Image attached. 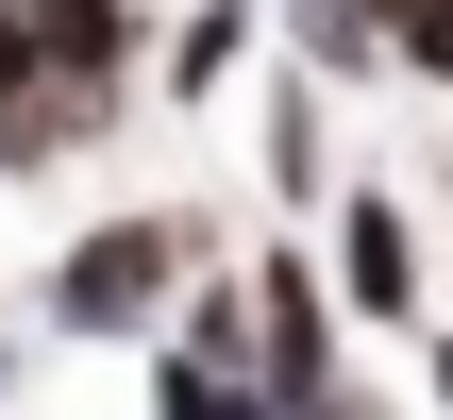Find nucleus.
Segmentation results:
<instances>
[{
  "mask_svg": "<svg viewBox=\"0 0 453 420\" xmlns=\"http://www.w3.org/2000/svg\"><path fill=\"white\" fill-rule=\"evenodd\" d=\"M202 253H219V202H101L34 253V320L84 337V354H151Z\"/></svg>",
  "mask_w": 453,
  "mask_h": 420,
  "instance_id": "f257e3e1",
  "label": "nucleus"
},
{
  "mask_svg": "<svg viewBox=\"0 0 453 420\" xmlns=\"http://www.w3.org/2000/svg\"><path fill=\"white\" fill-rule=\"evenodd\" d=\"M319 269H336L353 337H420V320H437V236H420V202H403L387 168H353V185L319 202Z\"/></svg>",
  "mask_w": 453,
  "mask_h": 420,
  "instance_id": "f03ea898",
  "label": "nucleus"
},
{
  "mask_svg": "<svg viewBox=\"0 0 453 420\" xmlns=\"http://www.w3.org/2000/svg\"><path fill=\"white\" fill-rule=\"evenodd\" d=\"M34 84H67L84 118L134 135V84H151V0H34Z\"/></svg>",
  "mask_w": 453,
  "mask_h": 420,
  "instance_id": "7ed1b4c3",
  "label": "nucleus"
},
{
  "mask_svg": "<svg viewBox=\"0 0 453 420\" xmlns=\"http://www.w3.org/2000/svg\"><path fill=\"white\" fill-rule=\"evenodd\" d=\"M252 168H269V202H303V219H319V202L353 185V135H336V84H319L303 51H286V67H252Z\"/></svg>",
  "mask_w": 453,
  "mask_h": 420,
  "instance_id": "20e7f679",
  "label": "nucleus"
},
{
  "mask_svg": "<svg viewBox=\"0 0 453 420\" xmlns=\"http://www.w3.org/2000/svg\"><path fill=\"white\" fill-rule=\"evenodd\" d=\"M269 34H286L269 0H185V17L151 34V101H168V118H219V101L269 67Z\"/></svg>",
  "mask_w": 453,
  "mask_h": 420,
  "instance_id": "39448f33",
  "label": "nucleus"
},
{
  "mask_svg": "<svg viewBox=\"0 0 453 420\" xmlns=\"http://www.w3.org/2000/svg\"><path fill=\"white\" fill-rule=\"evenodd\" d=\"M134 420H286L252 370H219V354H185V337H151V370H134Z\"/></svg>",
  "mask_w": 453,
  "mask_h": 420,
  "instance_id": "423d86ee",
  "label": "nucleus"
},
{
  "mask_svg": "<svg viewBox=\"0 0 453 420\" xmlns=\"http://www.w3.org/2000/svg\"><path fill=\"white\" fill-rule=\"evenodd\" d=\"M387 84H420V101L453 84V0H403L387 17Z\"/></svg>",
  "mask_w": 453,
  "mask_h": 420,
  "instance_id": "0eeeda50",
  "label": "nucleus"
},
{
  "mask_svg": "<svg viewBox=\"0 0 453 420\" xmlns=\"http://www.w3.org/2000/svg\"><path fill=\"white\" fill-rule=\"evenodd\" d=\"M34 101V0H0V118Z\"/></svg>",
  "mask_w": 453,
  "mask_h": 420,
  "instance_id": "6e6552de",
  "label": "nucleus"
},
{
  "mask_svg": "<svg viewBox=\"0 0 453 420\" xmlns=\"http://www.w3.org/2000/svg\"><path fill=\"white\" fill-rule=\"evenodd\" d=\"M420 387H437V420H453V303L420 320Z\"/></svg>",
  "mask_w": 453,
  "mask_h": 420,
  "instance_id": "1a4fd4ad",
  "label": "nucleus"
},
{
  "mask_svg": "<svg viewBox=\"0 0 453 420\" xmlns=\"http://www.w3.org/2000/svg\"><path fill=\"white\" fill-rule=\"evenodd\" d=\"M17 387H34V337H17V320H0V404H17Z\"/></svg>",
  "mask_w": 453,
  "mask_h": 420,
  "instance_id": "9d476101",
  "label": "nucleus"
},
{
  "mask_svg": "<svg viewBox=\"0 0 453 420\" xmlns=\"http://www.w3.org/2000/svg\"><path fill=\"white\" fill-rule=\"evenodd\" d=\"M387 17H403V0H387Z\"/></svg>",
  "mask_w": 453,
  "mask_h": 420,
  "instance_id": "9b49d317",
  "label": "nucleus"
}]
</instances>
